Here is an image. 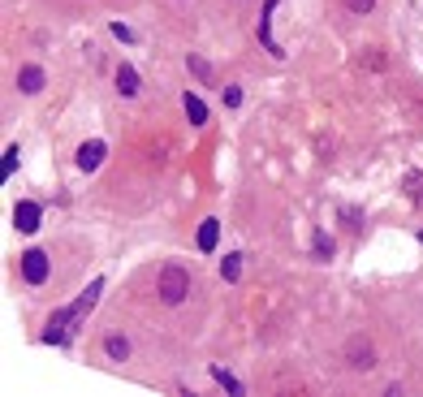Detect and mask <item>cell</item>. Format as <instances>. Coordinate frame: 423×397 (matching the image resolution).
<instances>
[{
	"label": "cell",
	"instance_id": "20",
	"mask_svg": "<svg viewBox=\"0 0 423 397\" xmlns=\"http://www.w3.org/2000/svg\"><path fill=\"white\" fill-rule=\"evenodd\" d=\"M225 104H229V108H238V104H242V91H238V87H229V91H225Z\"/></svg>",
	"mask_w": 423,
	"mask_h": 397
},
{
	"label": "cell",
	"instance_id": "17",
	"mask_svg": "<svg viewBox=\"0 0 423 397\" xmlns=\"http://www.w3.org/2000/svg\"><path fill=\"white\" fill-rule=\"evenodd\" d=\"M186 65H190V69H194V73H199V78H203V82H212V69H208V61H199V57H190Z\"/></svg>",
	"mask_w": 423,
	"mask_h": 397
},
{
	"label": "cell",
	"instance_id": "11",
	"mask_svg": "<svg viewBox=\"0 0 423 397\" xmlns=\"http://www.w3.org/2000/svg\"><path fill=\"white\" fill-rule=\"evenodd\" d=\"M220 277H225L229 285H234V281L242 277V255H238V251H234V255H225V259H220Z\"/></svg>",
	"mask_w": 423,
	"mask_h": 397
},
{
	"label": "cell",
	"instance_id": "6",
	"mask_svg": "<svg viewBox=\"0 0 423 397\" xmlns=\"http://www.w3.org/2000/svg\"><path fill=\"white\" fill-rule=\"evenodd\" d=\"M272 9H277V0H264V17H259V39H264V48H268L272 57H285V52H281V43L272 39Z\"/></svg>",
	"mask_w": 423,
	"mask_h": 397
},
{
	"label": "cell",
	"instance_id": "13",
	"mask_svg": "<svg viewBox=\"0 0 423 397\" xmlns=\"http://www.w3.org/2000/svg\"><path fill=\"white\" fill-rule=\"evenodd\" d=\"M212 380H216V384H220V389H229V393H234V397H242V384H238V380H234V376H229V371H225V367H212Z\"/></svg>",
	"mask_w": 423,
	"mask_h": 397
},
{
	"label": "cell",
	"instance_id": "8",
	"mask_svg": "<svg viewBox=\"0 0 423 397\" xmlns=\"http://www.w3.org/2000/svg\"><path fill=\"white\" fill-rule=\"evenodd\" d=\"M17 87H22V95H39L43 91V69L39 65H27L17 73Z\"/></svg>",
	"mask_w": 423,
	"mask_h": 397
},
{
	"label": "cell",
	"instance_id": "4",
	"mask_svg": "<svg viewBox=\"0 0 423 397\" xmlns=\"http://www.w3.org/2000/svg\"><path fill=\"white\" fill-rule=\"evenodd\" d=\"M104 156H108V147L99 143V138H91V143H83V147H78V156H73V164H78L83 173H95L99 164H104Z\"/></svg>",
	"mask_w": 423,
	"mask_h": 397
},
{
	"label": "cell",
	"instance_id": "12",
	"mask_svg": "<svg viewBox=\"0 0 423 397\" xmlns=\"http://www.w3.org/2000/svg\"><path fill=\"white\" fill-rule=\"evenodd\" d=\"M104 350H108V359L121 363V359H130V341H126V337H108V341H104Z\"/></svg>",
	"mask_w": 423,
	"mask_h": 397
},
{
	"label": "cell",
	"instance_id": "19",
	"mask_svg": "<svg viewBox=\"0 0 423 397\" xmlns=\"http://www.w3.org/2000/svg\"><path fill=\"white\" fill-rule=\"evenodd\" d=\"M17 168V147H5V178Z\"/></svg>",
	"mask_w": 423,
	"mask_h": 397
},
{
	"label": "cell",
	"instance_id": "7",
	"mask_svg": "<svg viewBox=\"0 0 423 397\" xmlns=\"http://www.w3.org/2000/svg\"><path fill=\"white\" fill-rule=\"evenodd\" d=\"M117 91L126 95V99H134V95H138V73H134V65H126V61L117 65Z\"/></svg>",
	"mask_w": 423,
	"mask_h": 397
},
{
	"label": "cell",
	"instance_id": "5",
	"mask_svg": "<svg viewBox=\"0 0 423 397\" xmlns=\"http://www.w3.org/2000/svg\"><path fill=\"white\" fill-rule=\"evenodd\" d=\"M39 216H43L39 203H31V198H27V203H17V208H13V225H17L22 233H35V229H39Z\"/></svg>",
	"mask_w": 423,
	"mask_h": 397
},
{
	"label": "cell",
	"instance_id": "15",
	"mask_svg": "<svg viewBox=\"0 0 423 397\" xmlns=\"http://www.w3.org/2000/svg\"><path fill=\"white\" fill-rule=\"evenodd\" d=\"M329 255H333V238L320 233V238H315V259H329Z\"/></svg>",
	"mask_w": 423,
	"mask_h": 397
},
{
	"label": "cell",
	"instance_id": "14",
	"mask_svg": "<svg viewBox=\"0 0 423 397\" xmlns=\"http://www.w3.org/2000/svg\"><path fill=\"white\" fill-rule=\"evenodd\" d=\"M345 9H350V13H371V9H376V0H345Z\"/></svg>",
	"mask_w": 423,
	"mask_h": 397
},
{
	"label": "cell",
	"instance_id": "1",
	"mask_svg": "<svg viewBox=\"0 0 423 397\" xmlns=\"http://www.w3.org/2000/svg\"><path fill=\"white\" fill-rule=\"evenodd\" d=\"M160 303H169V307H178V303H186V294H190V272L182 268V264H169L164 272H160Z\"/></svg>",
	"mask_w": 423,
	"mask_h": 397
},
{
	"label": "cell",
	"instance_id": "2",
	"mask_svg": "<svg viewBox=\"0 0 423 397\" xmlns=\"http://www.w3.org/2000/svg\"><path fill=\"white\" fill-rule=\"evenodd\" d=\"M48 272H52L48 251H27V255H22V277H27V285H43Z\"/></svg>",
	"mask_w": 423,
	"mask_h": 397
},
{
	"label": "cell",
	"instance_id": "3",
	"mask_svg": "<svg viewBox=\"0 0 423 397\" xmlns=\"http://www.w3.org/2000/svg\"><path fill=\"white\" fill-rule=\"evenodd\" d=\"M345 359H350V367H359V371L376 367V354H371V341L367 337H350V341H345Z\"/></svg>",
	"mask_w": 423,
	"mask_h": 397
},
{
	"label": "cell",
	"instance_id": "18",
	"mask_svg": "<svg viewBox=\"0 0 423 397\" xmlns=\"http://www.w3.org/2000/svg\"><path fill=\"white\" fill-rule=\"evenodd\" d=\"M113 39H121V43H134V31H130V27H121V22H113Z\"/></svg>",
	"mask_w": 423,
	"mask_h": 397
},
{
	"label": "cell",
	"instance_id": "16",
	"mask_svg": "<svg viewBox=\"0 0 423 397\" xmlns=\"http://www.w3.org/2000/svg\"><path fill=\"white\" fill-rule=\"evenodd\" d=\"M406 190H410V198H423V173H410V178H406Z\"/></svg>",
	"mask_w": 423,
	"mask_h": 397
},
{
	"label": "cell",
	"instance_id": "10",
	"mask_svg": "<svg viewBox=\"0 0 423 397\" xmlns=\"http://www.w3.org/2000/svg\"><path fill=\"white\" fill-rule=\"evenodd\" d=\"M216 238H220V220L208 216L203 225H199V251H208V255H212V251H216Z\"/></svg>",
	"mask_w": 423,
	"mask_h": 397
},
{
	"label": "cell",
	"instance_id": "9",
	"mask_svg": "<svg viewBox=\"0 0 423 397\" xmlns=\"http://www.w3.org/2000/svg\"><path fill=\"white\" fill-rule=\"evenodd\" d=\"M182 104H186V117L194 121V126H208V104H203V99H199L194 91H186V95H182Z\"/></svg>",
	"mask_w": 423,
	"mask_h": 397
}]
</instances>
